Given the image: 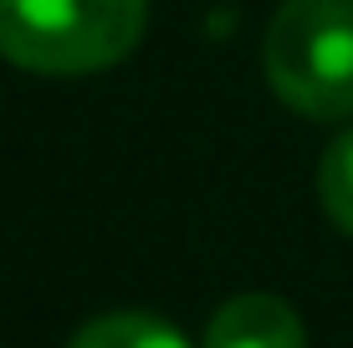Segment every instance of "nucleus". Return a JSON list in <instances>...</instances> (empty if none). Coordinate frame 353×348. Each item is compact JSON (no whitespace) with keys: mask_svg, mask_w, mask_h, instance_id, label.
Wrapping results in <instances>:
<instances>
[{"mask_svg":"<svg viewBox=\"0 0 353 348\" xmlns=\"http://www.w3.org/2000/svg\"><path fill=\"white\" fill-rule=\"evenodd\" d=\"M261 67L292 113L318 123L353 118V0H282Z\"/></svg>","mask_w":353,"mask_h":348,"instance_id":"obj_2","label":"nucleus"},{"mask_svg":"<svg viewBox=\"0 0 353 348\" xmlns=\"http://www.w3.org/2000/svg\"><path fill=\"white\" fill-rule=\"evenodd\" d=\"M200 348H307L297 307L272 292H241L210 318Z\"/></svg>","mask_w":353,"mask_h":348,"instance_id":"obj_3","label":"nucleus"},{"mask_svg":"<svg viewBox=\"0 0 353 348\" xmlns=\"http://www.w3.org/2000/svg\"><path fill=\"white\" fill-rule=\"evenodd\" d=\"M318 200H323L327 221L343 236H353V128L327 143V154L318 164Z\"/></svg>","mask_w":353,"mask_h":348,"instance_id":"obj_5","label":"nucleus"},{"mask_svg":"<svg viewBox=\"0 0 353 348\" xmlns=\"http://www.w3.org/2000/svg\"><path fill=\"white\" fill-rule=\"evenodd\" d=\"M67 348H190L174 323L154 313H103L82 323Z\"/></svg>","mask_w":353,"mask_h":348,"instance_id":"obj_4","label":"nucleus"},{"mask_svg":"<svg viewBox=\"0 0 353 348\" xmlns=\"http://www.w3.org/2000/svg\"><path fill=\"white\" fill-rule=\"evenodd\" d=\"M149 0H0V57L41 77H88L143 41Z\"/></svg>","mask_w":353,"mask_h":348,"instance_id":"obj_1","label":"nucleus"}]
</instances>
